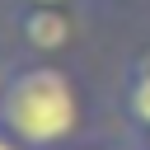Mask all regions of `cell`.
Masks as SVG:
<instances>
[{"label": "cell", "instance_id": "cell-1", "mask_svg": "<svg viewBox=\"0 0 150 150\" xmlns=\"http://www.w3.org/2000/svg\"><path fill=\"white\" fill-rule=\"evenodd\" d=\"M80 127V94L61 66H19L0 84V131L23 150H56Z\"/></svg>", "mask_w": 150, "mask_h": 150}, {"label": "cell", "instance_id": "cell-2", "mask_svg": "<svg viewBox=\"0 0 150 150\" xmlns=\"http://www.w3.org/2000/svg\"><path fill=\"white\" fill-rule=\"evenodd\" d=\"M19 33H23V42L33 47V52H61V47H70V33H75V23L66 19V9L61 5H28L23 14H19Z\"/></svg>", "mask_w": 150, "mask_h": 150}, {"label": "cell", "instance_id": "cell-3", "mask_svg": "<svg viewBox=\"0 0 150 150\" xmlns=\"http://www.w3.org/2000/svg\"><path fill=\"white\" fill-rule=\"evenodd\" d=\"M127 112L141 131H150V52L131 66V80H127Z\"/></svg>", "mask_w": 150, "mask_h": 150}, {"label": "cell", "instance_id": "cell-4", "mask_svg": "<svg viewBox=\"0 0 150 150\" xmlns=\"http://www.w3.org/2000/svg\"><path fill=\"white\" fill-rule=\"evenodd\" d=\"M0 150H23V145H19V141H14L9 131H0Z\"/></svg>", "mask_w": 150, "mask_h": 150}, {"label": "cell", "instance_id": "cell-5", "mask_svg": "<svg viewBox=\"0 0 150 150\" xmlns=\"http://www.w3.org/2000/svg\"><path fill=\"white\" fill-rule=\"evenodd\" d=\"M28 5H66V0H28Z\"/></svg>", "mask_w": 150, "mask_h": 150}, {"label": "cell", "instance_id": "cell-6", "mask_svg": "<svg viewBox=\"0 0 150 150\" xmlns=\"http://www.w3.org/2000/svg\"><path fill=\"white\" fill-rule=\"evenodd\" d=\"M141 150H150V131H145V141H141Z\"/></svg>", "mask_w": 150, "mask_h": 150}]
</instances>
